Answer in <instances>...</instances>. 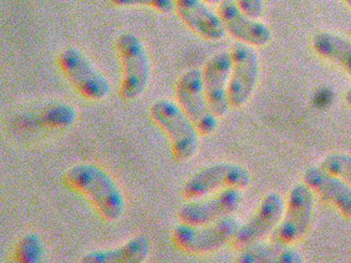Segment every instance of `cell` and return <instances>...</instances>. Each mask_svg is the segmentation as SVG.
Wrapping results in <instances>:
<instances>
[{"label":"cell","instance_id":"6da1fadb","mask_svg":"<svg viewBox=\"0 0 351 263\" xmlns=\"http://www.w3.org/2000/svg\"><path fill=\"white\" fill-rule=\"evenodd\" d=\"M64 181L85 196L106 222H115L123 215V195L112 177L101 168L93 163H77L65 172Z\"/></svg>","mask_w":351,"mask_h":263},{"label":"cell","instance_id":"7a4b0ae2","mask_svg":"<svg viewBox=\"0 0 351 263\" xmlns=\"http://www.w3.org/2000/svg\"><path fill=\"white\" fill-rule=\"evenodd\" d=\"M152 120L169 139L176 161H189L199 148V133L182 108L167 99H158L151 105Z\"/></svg>","mask_w":351,"mask_h":263},{"label":"cell","instance_id":"3957f363","mask_svg":"<svg viewBox=\"0 0 351 263\" xmlns=\"http://www.w3.org/2000/svg\"><path fill=\"white\" fill-rule=\"evenodd\" d=\"M116 47L122 65L120 96L126 102H132L140 98L149 85V54L141 39L131 33L120 35Z\"/></svg>","mask_w":351,"mask_h":263},{"label":"cell","instance_id":"277c9868","mask_svg":"<svg viewBox=\"0 0 351 263\" xmlns=\"http://www.w3.org/2000/svg\"><path fill=\"white\" fill-rule=\"evenodd\" d=\"M239 227L241 225L233 216L224 217L204 226H189L181 222L173 229L172 238L183 252L203 255L215 252L232 242Z\"/></svg>","mask_w":351,"mask_h":263},{"label":"cell","instance_id":"5b68a950","mask_svg":"<svg viewBox=\"0 0 351 263\" xmlns=\"http://www.w3.org/2000/svg\"><path fill=\"white\" fill-rule=\"evenodd\" d=\"M314 192L304 183L291 187L280 222L270 235L278 242L294 244L308 233L314 216Z\"/></svg>","mask_w":351,"mask_h":263},{"label":"cell","instance_id":"8992f818","mask_svg":"<svg viewBox=\"0 0 351 263\" xmlns=\"http://www.w3.org/2000/svg\"><path fill=\"white\" fill-rule=\"evenodd\" d=\"M252 183L250 171L237 163H215L197 171L183 186L186 200H198L226 189H247Z\"/></svg>","mask_w":351,"mask_h":263},{"label":"cell","instance_id":"52a82bcc","mask_svg":"<svg viewBox=\"0 0 351 263\" xmlns=\"http://www.w3.org/2000/svg\"><path fill=\"white\" fill-rule=\"evenodd\" d=\"M176 98L201 135H212L216 131L218 116L212 111L204 94L202 70L191 69L180 76L176 85Z\"/></svg>","mask_w":351,"mask_h":263},{"label":"cell","instance_id":"ba28073f","mask_svg":"<svg viewBox=\"0 0 351 263\" xmlns=\"http://www.w3.org/2000/svg\"><path fill=\"white\" fill-rule=\"evenodd\" d=\"M62 74L75 90L88 100H102L110 94L106 78L76 47H66L58 58Z\"/></svg>","mask_w":351,"mask_h":263},{"label":"cell","instance_id":"9c48e42d","mask_svg":"<svg viewBox=\"0 0 351 263\" xmlns=\"http://www.w3.org/2000/svg\"><path fill=\"white\" fill-rule=\"evenodd\" d=\"M232 70L228 84L230 108H243L256 90L259 78V59L254 47L236 41L230 49Z\"/></svg>","mask_w":351,"mask_h":263},{"label":"cell","instance_id":"30bf717a","mask_svg":"<svg viewBox=\"0 0 351 263\" xmlns=\"http://www.w3.org/2000/svg\"><path fill=\"white\" fill-rule=\"evenodd\" d=\"M243 201L241 190L226 189L210 198L192 200L181 206L178 218L189 226H204L232 216Z\"/></svg>","mask_w":351,"mask_h":263},{"label":"cell","instance_id":"8fae6325","mask_svg":"<svg viewBox=\"0 0 351 263\" xmlns=\"http://www.w3.org/2000/svg\"><path fill=\"white\" fill-rule=\"evenodd\" d=\"M284 207L285 203L282 196L277 192H269L262 200L254 215L237 231L232 241L234 249L244 250L271 235L282 220Z\"/></svg>","mask_w":351,"mask_h":263},{"label":"cell","instance_id":"7c38bea8","mask_svg":"<svg viewBox=\"0 0 351 263\" xmlns=\"http://www.w3.org/2000/svg\"><path fill=\"white\" fill-rule=\"evenodd\" d=\"M232 70V56L228 50L213 55L202 70L203 90L210 108L218 117H223L230 110L228 84Z\"/></svg>","mask_w":351,"mask_h":263},{"label":"cell","instance_id":"4fadbf2b","mask_svg":"<svg viewBox=\"0 0 351 263\" xmlns=\"http://www.w3.org/2000/svg\"><path fill=\"white\" fill-rule=\"evenodd\" d=\"M217 13L226 27L227 34L237 41L248 44L250 47H261L269 44L273 38L268 25L243 13L233 0H223L218 5Z\"/></svg>","mask_w":351,"mask_h":263},{"label":"cell","instance_id":"5bb4252c","mask_svg":"<svg viewBox=\"0 0 351 263\" xmlns=\"http://www.w3.org/2000/svg\"><path fill=\"white\" fill-rule=\"evenodd\" d=\"M303 183L309 186L314 195L329 203L341 216L351 218V187L343 180L320 166H311L305 170Z\"/></svg>","mask_w":351,"mask_h":263},{"label":"cell","instance_id":"9a60e30c","mask_svg":"<svg viewBox=\"0 0 351 263\" xmlns=\"http://www.w3.org/2000/svg\"><path fill=\"white\" fill-rule=\"evenodd\" d=\"M175 10L193 33L206 41H221L227 35L219 15L204 0H175Z\"/></svg>","mask_w":351,"mask_h":263},{"label":"cell","instance_id":"2e32d148","mask_svg":"<svg viewBox=\"0 0 351 263\" xmlns=\"http://www.w3.org/2000/svg\"><path fill=\"white\" fill-rule=\"evenodd\" d=\"M151 250L149 237L138 235L115 249L90 252L82 257L84 263H141Z\"/></svg>","mask_w":351,"mask_h":263},{"label":"cell","instance_id":"e0dca14e","mask_svg":"<svg viewBox=\"0 0 351 263\" xmlns=\"http://www.w3.org/2000/svg\"><path fill=\"white\" fill-rule=\"evenodd\" d=\"M315 54L337 65L351 78V41L343 35L320 30L311 38Z\"/></svg>","mask_w":351,"mask_h":263},{"label":"cell","instance_id":"ac0fdd59","mask_svg":"<svg viewBox=\"0 0 351 263\" xmlns=\"http://www.w3.org/2000/svg\"><path fill=\"white\" fill-rule=\"evenodd\" d=\"M237 261L242 263H303L304 257L293 244L271 240V242L261 241L241 251Z\"/></svg>","mask_w":351,"mask_h":263},{"label":"cell","instance_id":"d6986e66","mask_svg":"<svg viewBox=\"0 0 351 263\" xmlns=\"http://www.w3.org/2000/svg\"><path fill=\"white\" fill-rule=\"evenodd\" d=\"M44 257V243L35 233H27L15 247L14 258L16 262L39 263Z\"/></svg>","mask_w":351,"mask_h":263},{"label":"cell","instance_id":"ffe728a7","mask_svg":"<svg viewBox=\"0 0 351 263\" xmlns=\"http://www.w3.org/2000/svg\"><path fill=\"white\" fill-rule=\"evenodd\" d=\"M319 166L330 172L331 175L337 176L351 187V155L343 152H331L325 156Z\"/></svg>","mask_w":351,"mask_h":263},{"label":"cell","instance_id":"44dd1931","mask_svg":"<svg viewBox=\"0 0 351 263\" xmlns=\"http://www.w3.org/2000/svg\"><path fill=\"white\" fill-rule=\"evenodd\" d=\"M117 7H149L161 13L175 10V0H111Z\"/></svg>","mask_w":351,"mask_h":263},{"label":"cell","instance_id":"7402d4cb","mask_svg":"<svg viewBox=\"0 0 351 263\" xmlns=\"http://www.w3.org/2000/svg\"><path fill=\"white\" fill-rule=\"evenodd\" d=\"M45 122H49V125L53 126H69L75 122L76 113L74 108L68 106V105H58L51 110H47L45 113Z\"/></svg>","mask_w":351,"mask_h":263},{"label":"cell","instance_id":"603a6c76","mask_svg":"<svg viewBox=\"0 0 351 263\" xmlns=\"http://www.w3.org/2000/svg\"><path fill=\"white\" fill-rule=\"evenodd\" d=\"M236 3L238 8L243 12V13L250 15V18L259 19L264 12L263 0H233Z\"/></svg>","mask_w":351,"mask_h":263},{"label":"cell","instance_id":"cb8c5ba5","mask_svg":"<svg viewBox=\"0 0 351 263\" xmlns=\"http://www.w3.org/2000/svg\"><path fill=\"white\" fill-rule=\"evenodd\" d=\"M345 102L348 104V106L351 108V87L348 89V91L345 93Z\"/></svg>","mask_w":351,"mask_h":263},{"label":"cell","instance_id":"d4e9b609","mask_svg":"<svg viewBox=\"0 0 351 263\" xmlns=\"http://www.w3.org/2000/svg\"><path fill=\"white\" fill-rule=\"evenodd\" d=\"M204 1L208 4H213V5H219L223 0H204Z\"/></svg>","mask_w":351,"mask_h":263},{"label":"cell","instance_id":"484cf974","mask_svg":"<svg viewBox=\"0 0 351 263\" xmlns=\"http://www.w3.org/2000/svg\"><path fill=\"white\" fill-rule=\"evenodd\" d=\"M348 7L351 8V0H343Z\"/></svg>","mask_w":351,"mask_h":263}]
</instances>
